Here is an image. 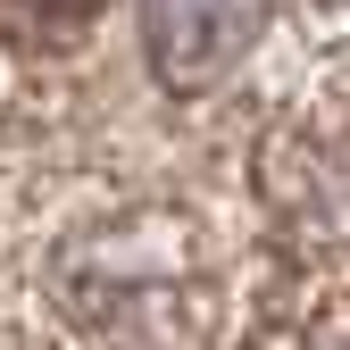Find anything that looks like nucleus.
I'll list each match as a JSON object with an SVG mask.
<instances>
[{"label":"nucleus","mask_w":350,"mask_h":350,"mask_svg":"<svg viewBox=\"0 0 350 350\" xmlns=\"http://www.w3.org/2000/svg\"><path fill=\"white\" fill-rule=\"evenodd\" d=\"M250 25H258V0H142L150 75L167 92H208L242 59Z\"/></svg>","instance_id":"nucleus-1"},{"label":"nucleus","mask_w":350,"mask_h":350,"mask_svg":"<svg viewBox=\"0 0 350 350\" xmlns=\"http://www.w3.org/2000/svg\"><path fill=\"white\" fill-rule=\"evenodd\" d=\"M109 0H0V42H25V51H67L75 33L100 25Z\"/></svg>","instance_id":"nucleus-2"}]
</instances>
